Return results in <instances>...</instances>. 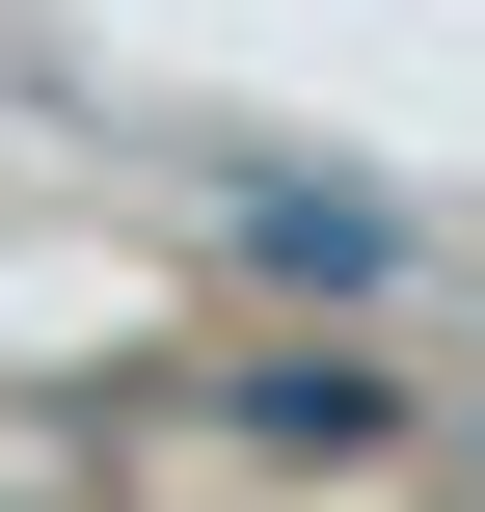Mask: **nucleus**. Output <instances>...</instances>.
<instances>
[{
    "instance_id": "1",
    "label": "nucleus",
    "mask_w": 485,
    "mask_h": 512,
    "mask_svg": "<svg viewBox=\"0 0 485 512\" xmlns=\"http://www.w3.org/2000/svg\"><path fill=\"white\" fill-rule=\"evenodd\" d=\"M243 243H270L297 297H378V270H405V216H378V189H324V162H243Z\"/></svg>"
}]
</instances>
